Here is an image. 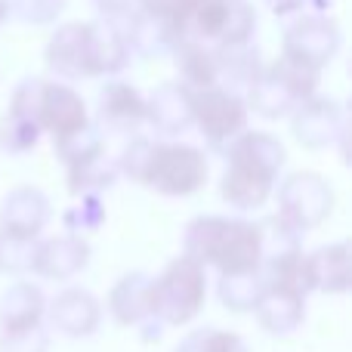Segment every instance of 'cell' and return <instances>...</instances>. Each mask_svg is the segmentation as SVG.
<instances>
[{"label":"cell","instance_id":"1","mask_svg":"<svg viewBox=\"0 0 352 352\" xmlns=\"http://www.w3.org/2000/svg\"><path fill=\"white\" fill-rule=\"evenodd\" d=\"M186 248L195 263H213L223 275H248L260 269L263 229L238 219L201 217L186 229Z\"/></svg>","mask_w":352,"mask_h":352},{"label":"cell","instance_id":"2","mask_svg":"<svg viewBox=\"0 0 352 352\" xmlns=\"http://www.w3.org/2000/svg\"><path fill=\"white\" fill-rule=\"evenodd\" d=\"M50 65L68 78H87L99 72H121L127 62V43L111 22L96 25H65L50 41Z\"/></svg>","mask_w":352,"mask_h":352},{"label":"cell","instance_id":"3","mask_svg":"<svg viewBox=\"0 0 352 352\" xmlns=\"http://www.w3.org/2000/svg\"><path fill=\"white\" fill-rule=\"evenodd\" d=\"M121 167L136 182L158 188L161 195H188L207 179L204 155L188 146H155L133 140L121 158Z\"/></svg>","mask_w":352,"mask_h":352},{"label":"cell","instance_id":"4","mask_svg":"<svg viewBox=\"0 0 352 352\" xmlns=\"http://www.w3.org/2000/svg\"><path fill=\"white\" fill-rule=\"evenodd\" d=\"M285 152L266 133H244L229 146V170L223 176V198L229 204L250 210L260 207L272 192Z\"/></svg>","mask_w":352,"mask_h":352},{"label":"cell","instance_id":"5","mask_svg":"<svg viewBox=\"0 0 352 352\" xmlns=\"http://www.w3.org/2000/svg\"><path fill=\"white\" fill-rule=\"evenodd\" d=\"M204 306V266L192 256L173 260L152 287V309L158 324H186Z\"/></svg>","mask_w":352,"mask_h":352},{"label":"cell","instance_id":"6","mask_svg":"<svg viewBox=\"0 0 352 352\" xmlns=\"http://www.w3.org/2000/svg\"><path fill=\"white\" fill-rule=\"evenodd\" d=\"M318 84V72L303 62L291 59V56H281L269 72H260V80L250 90V102L256 111L269 118H278L285 111H291L294 105L303 109V102L312 96Z\"/></svg>","mask_w":352,"mask_h":352},{"label":"cell","instance_id":"7","mask_svg":"<svg viewBox=\"0 0 352 352\" xmlns=\"http://www.w3.org/2000/svg\"><path fill=\"white\" fill-rule=\"evenodd\" d=\"M188 102H192V118H198L201 133L213 146H226L244 127V102L219 90L217 84L188 90Z\"/></svg>","mask_w":352,"mask_h":352},{"label":"cell","instance_id":"8","mask_svg":"<svg viewBox=\"0 0 352 352\" xmlns=\"http://www.w3.org/2000/svg\"><path fill=\"white\" fill-rule=\"evenodd\" d=\"M34 121L37 127H47L56 136V146L65 140H72L74 133L87 127V109L84 99L74 90L59 84H37V96H34Z\"/></svg>","mask_w":352,"mask_h":352},{"label":"cell","instance_id":"9","mask_svg":"<svg viewBox=\"0 0 352 352\" xmlns=\"http://www.w3.org/2000/svg\"><path fill=\"white\" fill-rule=\"evenodd\" d=\"M331 210V188L316 173H297L285 182L281 192V219L294 229H309L322 223V217Z\"/></svg>","mask_w":352,"mask_h":352},{"label":"cell","instance_id":"10","mask_svg":"<svg viewBox=\"0 0 352 352\" xmlns=\"http://www.w3.org/2000/svg\"><path fill=\"white\" fill-rule=\"evenodd\" d=\"M285 41H287L285 56H291V59L303 62V65H309L318 72V68L334 56L340 34H337V25L331 22V19L306 16V19H300L297 25L287 28Z\"/></svg>","mask_w":352,"mask_h":352},{"label":"cell","instance_id":"11","mask_svg":"<svg viewBox=\"0 0 352 352\" xmlns=\"http://www.w3.org/2000/svg\"><path fill=\"white\" fill-rule=\"evenodd\" d=\"M50 322L59 334L68 337H90L99 324V303L87 291L68 287L50 303Z\"/></svg>","mask_w":352,"mask_h":352},{"label":"cell","instance_id":"12","mask_svg":"<svg viewBox=\"0 0 352 352\" xmlns=\"http://www.w3.org/2000/svg\"><path fill=\"white\" fill-rule=\"evenodd\" d=\"M152 287H155V278H148V275H142V272H133V275H127V278H121L109 297L111 316H115L121 324L155 322Z\"/></svg>","mask_w":352,"mask_h":352},{"label":"cell","instance_id":"13","mask_svg":"<svg viewBox=\"0 0 352 352\" xmlns=\"http://www.w3.org/2000/svg\"><path fill=\"white\" fill-rule=\"evenodd\" d=\"M47 201L34 188H16L3 201V235L12 241H31L47 223Z\"/></svg>","mask_w":352,"mask_h":352},{"label":"cell","instance_id":"14","mask_svg":"<svg viewBox=\"0 0 352 352\" xmlns=\"http://www.w3.org/2000/svg\"><path fill=\"white\" fill-rule=\"evenodd\" d=\"M87 256H90V248L80 238H53V241H43L34 250V266L31 269H37L47 278H72L74 272L87 266Z\"/></svg>","mask_w":352,"mask_h":352},{"label":"cell","instance_id":"15","mask_svg":"<svg viewBox=\"0 0 352 352\" xmlns=\"http://www.w3.org/2000/svg\"><path fill=\"white\" fill-rule=\"evenodd\" d=\"M99 118L111 130H133L140 121H146V102L130 84H109L99 93Z\"/></svg>","mask_w":352,"mask_h":352},{"label":"cell","instance_id":"16","mask_svg":"<svg viewBox=\"0 0 352 352\" xmlns=\"http://www.w3.org/2000/svg\"><path fill=\"white\" fill-rule=\"evenodd\" d=\"M254 312L269 334L285 337L300 328L303 312H306V300L297 297V294H285V291H263Z\"/></svg>","mask_w":352,"mask_h":352},{"label":"cell","instance_id":"17","mask_svg":"<svg viewBox=\"0 0 352 352\" xmlns=\"http://www.w3.org/2000/svg\"><path fill=\"white\" fill-rule=\"evenodd\" d=\"M43 294L34 285H16L0 297V328L3 331H19V328H31L41 324L43 318Z\"/></svg>","mask_w":352,"mask_h":352},{"label":"cell","instance_id":"18","mask_svg":"<svg viewBox=\"0 0 352 352\" xmlns=\"http://www.w3.org/2000/svg\"><path fill=\"white\" fill-rule=\"evenodd\" d=\"M146 118L152 124H158L164 133H179V130H186L188 118H192L188 90L179 84H164L152 96V102H146Z\"/></svg>","mask_w":352,"mask_h":352},{"label":"cell","instance_id":"19","mask_svg":"<svg viewBox=\"0 0 352 352\" xmlns=\"http://www.w3.org/2000/svg\"><path fill=\"white\" fill-rule=\"evenodd\" d=\"M309 260V281L312 291H328L343 294L349 285V260H346V244H334V248H322L318 254L306 256Z\"/></svg>","mask_w":352,"mask_h":352},{"label":"cell","instance_id":"20","mask_svg":"<svg viewBox=\"0 0 352 352\" xmlns=\"http://www.w3.org/2000/svg\"><path fill=\"white\" fill-rule=\"evenodd\" d=\"M340 124H343V115L334 102H309L306 109H300L294 130H297V136L306 146L316 148V146H324Z\"/></svg>","mask_w":352,"mask_h":352},{"label":"cell","instance_id":"21","mask_svg":"<svg viewBox=\"0 0 352 352\" xmlns=\"http://www.w3.org/2000/svg\"><path fill=\"white\" fill-rule=\"evenodd\" d=\"M260 297H263L260 272L223 275V281H219V300H223V306H229L232 312H254Z\"/></svg>","mask_w":352,"mask_h":352},{"label":"cell","instance_id":"22","mask_svg":"<svg viewBox=\"0 0 352 352\" xmlns=\"http://www.w3.org/2000/svg\"><path fill=\"white\" fill-rule=\"evenodd\" d=\"M176 352H248L244 340L238 334H229V331H195L186 340L176 346Z\"/></svg>","mask_w":352,"mask_h":352},{"label":"cell","instance_id":"23","mask_svg":"<svg viewBox=\"0 0 352 352\" xmlns=\"http://www.w3.org/2000/svg\"><path fill=\"white\" fill-rule=\"evenodd\" d=\"M47 346H50V334L43 324L3 331V337H0V352H47Z\"/></svg>","mask_w":352,"mask_h":352},{"label":"cell","instance_id":"24","mask_svg":"<svg viewBox=\"0 0 352 352\" xmlns=\"http://www.w3.org/2000/svg\"><path fill=\"white\" fill-rule=\"evenodd\" d=\"M62 3H65V0H12L16 12L25 22H47V19L59 16Z\"/></svg>","mask_w":352,"mask_h":352},{"label":"cell","instance_id":"25","mask_svg":"<svg viewBox=\"0 0 352 352\" xmlns=\"http://www.w3.org/2000/svg\"><path fill=\"white\" fill-rule=\"evenodd\" d=\"M96 3H99V10L109 12V16H118V12L130 10V0H96Z\"/></svg>","mask_w":352,"mask_h":352},{"label":"cell","instance_id":"26","mask_svg":"<svg viewBox=\"0 0 352 352\" xmlns=\"http://www.w3.org/2000/svg\"><path fill=\"white\" fill-rule=\"evenodd\" d=\"M269 6H272L275 12H281V16H285V12L300 10V6H303V0H269Z\"/></svg>","mask_w":352,"mask_h":352},{"label":"cell","instance_id":"27","mask_svg":"<svg viewBox=\"0 0 352 352\" xmlns=\"http://www.w3.org/2000/svg\"><path fill=\"white\" fill-rule=\"evenodd\" d=\"M6 16V0H0V19Z\"/></svg>","mask_w":352,"mask_h":352}]
</instances>
